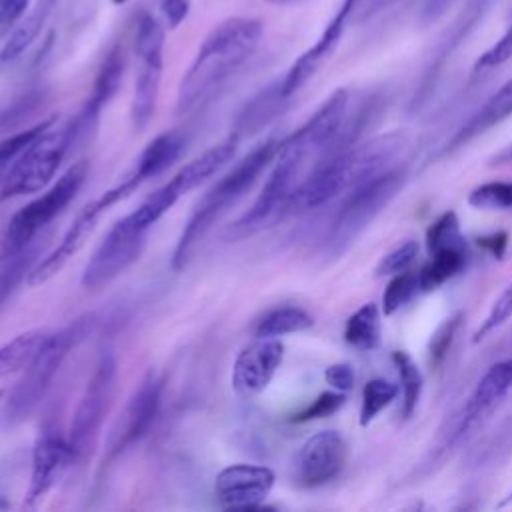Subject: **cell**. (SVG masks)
Instances as JSON below:
<instances>
[{"label": "cell", "mask_w": 512, "mask_h": 512, "mask_svg": "<svg viewBox=\"0 0 512 512\" xmlns=\"http://www.w3.org/2000/svg\"><path fill=\"white\" fill-rule=\"evenodd\" d=\"M264 34L258 18L232 16L216 24L202 40L176 92L180 116L204 108L222 86L252 58Z\"/></svg>", "instance_id": "cell-1"}, {"label": "cell", "mask_w": 512, "mask_h": 512, "mask_svg": "<svg viewBox=\"0 0 512 512\" xmlns=\"http://www.w3.org/2000/svg\"><path fill=\"white\" fill-rule=\"evenodd\" d=\"M278 148V138H268L260 142L202 194V198L194 204V210L188 216L174 246L170 260L174 272L186 270L206 234L256 184L262 172L274 162Z\"/></svg>", "instance_id": "cell-2"}, {"label": "cell", "mask_w": 512, "mask_h": 512, "mask_svg": "<svg viewBox=\"0 0 512 512\" xmlns=\"http://www.w3.org/2000/svg\"><path fill=\"white\" fill-rule=\"evenodd\" d=\"M94 326L92 316L76 318L74 322L46 334L40 348L34 352L30 362L22 368V376L10 388L4 406L2 422L6 426H16L24 422L46 398L56 374L60 372L68 354L90 334Z\"/></svg>", "instance_id": "cell-3"}, {"label": "cell", "mask_w": 512, "mask_h": 512, "mask_svg": "<svg viewBox=\"0 0 512 512\" xmlns=\"http://www.w3.org/2000/svg\"><path fill=\"white\" fill-rule=\"evenodd\" d=\"M76 140L74 120L58 124L54 118L10 164L0 184V202L44 190Z\"/></svg>", "instance_id": "cell-4"}, {"label": "cell", "mask_w": 512, "mask_h": 512, "mask_svg": "<svg viewBox=\"0 0 512 512\" xmlns=\"http://www.w3.org/2000/svg\"><path fill=\"white\" fill-rule=\"evenodd\" d=\"M88 172V160L74 162L52 186L44 188L40 196L30 200L12 216L0 240V260L34 244L38 232H42L76 198L88 178Z\"/></svg>", "instance_id": "cell-5"}, {"label": "cell", "mask_w": 512, "mask_h": 512, "mask_svg": "<svg viewBox=\"0 0 512 512\" xmlns=\"http://www.w3.org/2000/svg\"><path fill=\"white\" fill-rule=\"evenodd\" d=\"M118 382L116 356L106 350L100 354L72 414L68 428V442L74 452V462L82 464L94 452L102 424L110 412Z\"/></svg>", "instance_id": "cell-6"}, {"label": "cell", "mask_w": 512, "mask_h": 512, "mask_svg": "<svg viewBox=\"0 0 512 512\" xmlns=\"http://www.w3.org/2000/svg\"><path fill=\"white\" fill-rule=\"evenodd\" d=\"M142 184H144V178L136 170H132L118 184H114L112 188L104 190L98 198L88 202L78 212V216L74 218L70 228L64 232L60 244L52 252H48L38 264H34V268L30 270V274L26 278V284L28 286H38V284H44L50 278H54L70 262V258L76 256V252L86 244L88 236L94 232L100 218L112 206L126 200L128 196H132Z\"/></svg>", "instance_id": "cell-7"}, {"label": "cell", "mask_w": 512, "mask_h": 512, "mask_svg": "<svg viewBox=\"0 0 512 512\" xmlns=\"http://www.w3.org/2000/svg\"><path fill=\"white\" fill-rule=\"evenodd\" d=\"M404 170L394 168L376 178H370L348 190V198L338 210L330 228L326 248L330 254H340L354 238L388 206L404 184Z\"/></svg>", "instance_id": "cell-8"}, {"label": "cell", "mask_w": 512, "mask_h": 512, "mask_svg": "<svg viewBox=\"0 0 512 512\" xmlns=\"http://www.w3.org/2000/svg\"><path fill=\"white\" fill-rule=\"evenodd\" d=\"M134 54L138 68L134 78L130 120L136 132H144L156 112L164 68V28L158 18L148 12L138 16Z\"/></svg>", "instance_id": "cell-9"}, {"label": "cell", "mask_w": 512, "mask_h": 512, "mask_svg": "<svg viewBox=\"0 0 512 512\" xmlns=\"http://www.w3.org/2000/svg\"><path fill=\"white\" fill-rule=\"evenodd\" d=\"M164 380L158 372L148 370L140 384L132 390L122 412L114 420L104 442V466H110L130 448L146 438L160 410Z\"/></svg>", "instance_id": "cell-10"}, {"label": "cell", "mask_w": 512, "mask_h": 512, "mask_svg": "<svg viewBox=\"0 0 512 512\" xmlns=\"http://www.w3.org/2000/svg\"><path fill=\"white\" fill-rule=\"evenodd\" d=\"M146 236L148 230L140 228L130 214L116 220L86 262L80 278L82 286L86 290H98L114 282L140 258Z\"/></svg>", "instance_id": "cell-11"}, {"label": "cell", "mask_w": 512, "mask_h": 512, "mask_svg": "<svg viewBox=\"0 0 512 512\" xmlns=\"http://www.w3.org/2000/svg\"><path fill=\"white\" fill-rule=\"evenodd\" d=\"M346 442L336 430L310 436L292 458V480L300 488H318L342 472L346 464Z\"/></svg>", "instance_id": "cell-12"}, {"label": "cell", "mask_w": 512, "mask_h": 512, "mask_svg": "<svg viewBox=\"0 0 512 512\" xmlns=\"http://www.w3.org/2000/svg\"><path fill=\"white\" fill-rule=\"evenodd\" d=\"M276 474L262 464H230L216 474L214 498L226 510H254L274 488Z\"/></svg>", "instance_id": "cell-13"}, {"label": "cell", "mask_w": 512, "mask_h": 512, "mask_svg": "<svg viewBox=\"0 0 512 512\" xmlns=\"http://www.w3.org/2000/svg\"><path fill=\"white\" fill-rule=\"evenodd\" d=\"M72 464L76 462L68 438H62L56 432H42L32 448L30 482L24 496V506H38L54 490V486L62 480Z\"/></svg>", "instance_id": "cell-14"}, {"label": "cell", "mask_w": 512, "mask_h": 512, "mask_svg": "<svg viewBox=\"0 0 512 512\" xmlns=\"http://www.w3.org/2000/svg\"><path fill=\"white\" fill-rule=\"evenodd\" d=\"M362 2H366V0H342V4L338 6L334 16L322 30L320 38L304 54H300L296 58V62L288 68V72L280 80V90L286 98H292L320 70V66L332 56V52L336 50V46L342 40V34L348 26L350 16L360 8Z\"/></svg>", "instance_id": "cell-15"}, {"label": "cell", "mask_w": 512, "mask_h": 512, "mask_svg": "<svg viewBox=\"0 0 512 512\" xmlns=\"http://www.w3.org/2000/svg\"><path fill=\"white\" fill-rule=\"evenodd\" d=\"M284 360V344L278 338H256L234 360L232 388L240 398H254L268 388Z\"/></svg>", "instance_id": "cell-16"}, {"label": "cell", "mask_w": 512, "mask_h": 512, "mask_svg": "<svg viewBox=\"0 0 512 512\" xmlns=\"http://www.w3.org/2000/svg\"><path fill=\"white\" fill-rule=\"evenodd\" d=\"M124 70H126L124 46L122 44H114L108 50V54L104 56V60H102V64H100V68L96 72L90 98L86 100L84 108L72 118L74 126H76V138L78 140L82 136H88V132L96 130L102 110L108 106V102L116 96V92L122 86Z\"/></svg>", "instance_id": "cell-17"}, {"label": "cell", "mask_w": 512, "mask_h": 512, "mask_svg": "<svg viewBox=\"0 0 512 512\" xmlns=\"http://www.w3.org/2000/svg\"><path fill=\"white\" fill-rule=\"evenodd\" d=\"M512 390V356L500 360L488 368V372L480 378L474 392L470 394L462 416L458 434L472 428L480 418L490 414L494 406Z\"/></svg>", "instance_id": "cell-18"}, {"label": "cell", "mask_w": 512, "mask_h": 512, "mask_svg": "<svg viewBox=\"0 0 512 512\" xmlns=\"http://www.w3.org/2000/svg\"><path fill=\"white\" fill-rule=\"evenodd\" d=\"M60 0H36L34 6L28 10L26 16H22L4 46L0 48V66H8L16 62L24 52L36 42L40 36L44 24L48 22L52 10L56 8Z\"/></svg>", "instance_id": "cell-19"}, {"label": "cell", "mask_w": 512, "mask_h": 512, "mask_svg": "<svg viewBox=\"0 0 512 512\" xmlns=\"http://www.w3.org/2000/svg\"><path fill=\"white\" fill-rule=\"evenodd\" d=\"M288 100L290 98H286L280 90V82L260 90L250 102H246V106L238 114L234 124V136L240 140V136H246L264 128L272 118L282 114Z\"/></svg>", "instance_id": "cell-20"}, {"label": "cell", "mask_w": 512, "mask_h": 512, "mask_svg": "<svg viewBox=\"0 0 512 512\" xmlns=\"http://www.w3.org/2000/svg\"><path fill=\"white\" fill-rule=\"evenodd\" d=\"M512 116V78L502 84L488 100L486 104L468 120L466 126H462V130L454 136L452 140V148L464 144L466 140L490 130L492 126L500 124L502 120Z\"/></svg>", "instance_id": "cell-21"}, {"label": "cell", "mask_w": 512, "mask_h": 512, "mask_svg": "<svg viewBox=\"0 0 512 512\" xmlns=\"http://www.w3.org/2000/svg\"><path fill=\"white\" fill-rule=\"evenodd\" d=\"M182 150H184V138L180 132L176 130L162 132L156 138H152V142L146 144V148L142 150V154L134 164V170L144 180H152L164 170H168L178 160Z\"/></svg>", "instance_id": "cell-22"}, {"label": "cell", "mask_w": 512, "mask_h": 512, "mask_svg": "<svg viewBox=\"0 0 512 512\" xmlns=\"http://www.w3.org/2000/svg\"><path fill=\"white\" fill-rule=\"evenodd\" d=\"M466 264V248H442L436 252H430V260L422 266L418 272V284L420 292H430L446 284L450 278H454Z\"/></svg>", "instance_id": "cell-23"}, {"label": "cell", "mask_w": 512, "mask_h": 512, "mask_svg": "<svg viewBox=\"0 0 512 512\" xmlns=\"http://www.w3.org/2000/svg\"><path fill=\"white\" fill-rule=\"evenodd\" d=\"M314 318L298 306H278L268 310L254 326L256 338H280L312 328Z\"/></svg>", "instance_id": "cell-24"}, {"label": "cell", "mask_w": 512, "mask_h": 512, "mask_svg": "<svg viewBox=\"0 0 512 512\" xmlns=\"http://www.w3.org/2000/svg\"><path fill=\"white\" fill-rule=\"evenodd\" d=\"M344 340L356 350H374L380 342V310L374 302L360 306L344 326Z\"/></svg>", "instance_id": "cell-25"}, {"label": "cell", "mask_w": 512, "mask_h": 512, "mask_svg": "<svg viewBox=\"0 0 512 512\" xmlns=\"http://www.w3.org/2000/svg\"><path fill=\"white\" fill-rule=\"evenodd\" d=\"M46 330H28L0 346V378L22 370L46 338Z\"/></svg>", "instance_id": "cell-26"}, {"label": "cell", "mask_w": 512, "mask_h": 512, "mask_svg": "<svg viewBox=\"0 0 512 512\" xmlns=\"http://www.w3.org/2000/svg\"><path fill=\"white\" fill-rule=\"evenodd\" d=\"M392 360L398 368L400 386H402V416L410 418L414 414L416 406H418L422 386H424V378H422V372H420L418 364L410 358L408 352L396 350L392 354Z\"/></svg>", "instance_id": "cell-27"}, {"label": "cell", "mask_w": 512, "mask_h": 512, "mask_svg": "<svg viewBox=\"0 0 512 512\" xmlns=\"http://www.w3.org/2000/svg\"><path fill=\"white\" fill-rule=\"evenodd\" d=\"M34 256H36V248L26 246L24 250L2 258L0 262V308L4 306V302L10 298V294L18 288V284L28 278L30 270L34 268Z\"/></svg>", "instance_id": "cell-28"}, {"label": "cell", "mask_w": 512, "mask_h": 512, "mask_svg": "<svg viewBox=\"0 0 512 512\" xmlns=\"http://www.w3.org/2000/svg\"><path fill=\"white\" fill-rule=\"evenodd\" d=\"M398 396V386L384 380V378H374L366 382L362 390V406H360V426H368L376 420V416L388 408L394 398Z\"/></svg>", "instance_id": "cell-29"}, {"label": "cell", "mask_w": 512, "mask_h": 512, "mask_svg": "<svg viewBox=\"0 0 512 512\" xmlns=\"http://www.w3.org/2000/svg\"><path fill=\"white\" fill-rule=\"evenodd\" d=\"M42 102V92H26L20 98L6 104L4 108H0V138L22 130L18 126L26 124V120L42 108Z\"/></svg>", "instance_id": "cell-30"}, {"label": "cell", "mask_w": 512, "mask_h": 512, "mask_svg": "<svg viewBox=\"0 0 512 512\" xmlns=\"http://www.w3.org/2000/svg\"><path fill=\"white\" fill-rule=\"evenodd\" d=\"M420 292V284H418V274L412 272H400L394 274V278L390 280V284L384 290L382 296V310L386 316L394 314L398 308H402L404 304H408L416 294Z\"/></svg>", "instance_id": "cell-31"}, {"label": "cell", "mask_w": 512, "mask_h": 512, "mask_svg": "<svg viewBox=\"0 0 512 512\" xmlns=\"http://www.w3.org/2000/svg\"><path fill=\"white\" fill-rule=\"evenodd\" d=\"M52 120H54V116L42 120L40 124L22 128V130H18V132H14V134H10V136L0 138V184H2V180H4V176H6V172H8V168H10V164L14 162V158H16V156H18Z\"/></svg>", "instance_id": "cell-32"}, {"label": "cell", "mask_w": 512, "mask_h": 512, "mask_svg": "<svg viewBox=\"0 0 512 512\" xmlns=\"http://www.w3.org/2000/svg\"><path fill=\"white\" fill-rule=\"evenodd\" d=\"M428 252H436L442 248L464 246V238L460 234V222L452 210L444 212L426 232Z\"/></svg>", "instance_id": "cell-33"}, {"label": "cell", "mask_w": 512, "mask_h": 512, "mask_svg": "<svg viewBox=\"0 0 512 512\" xmlns=\"http://www.w3.org/2000/svg\"><path fill=\"white\" fill-rule=\"evenodd\" d=\"M468 204L478 210H508L512 208V184L510 182H486L476 186Z\"/></svg>", "instance_id": "cell-34"}, {"label": "cell", "mask_w": 512, "mask_h": 512, "mask_svg": "<svg viewBox=\"0 0 512 512\" xmlns=\"http://www.w3.org/2000/svg\"><path fill=\"white\" fill-rule=\"evenodd\" d=\"M512 318V284L506 286V290L492 302L486 318L480 322V326L474 332V342H482L488 334H492L496 328L506 324Z\"/></svg>", "instance_id": "cell-35"}, {"label": "cell", "mask_w": 512, "mask_h": 512, "mask_svg": "<svg viewBox=\"0 0 512 512\" xmlns=\"http://www.w3.org/2000/svg\"><path fill=\"white\" fill-rule=\"evenodd\" d=\"M418 254V244L414 240H406L392 248L388 254L382 256V260L376 266V276H394L410 268Z\"/></svg>", "instance_id": "cell-36"}, {"label": "cell", "mask_w": 512, "mask_h": 512, "mask_svg": "<svg viewBox=\"0 0 512 512\" xmlns=\"http://www.w3.org/2000/svg\"><path fill=\"white\" fill-rule=\"evenodd\" d=\"M346 402V394L336 390V392H322L312 404H308L302 412H298L292 420L294 422H310V420H318V418H326L330 414H334L336 410H340Z\"/></svg>", "instance_id": "cell-37"}, {"label": "cell", "mask_w": 512, "mask_h": 512, "mask_svg": "<svg viewBox=\"0 0 512 512\" xmlns=\"http://www.w3.org/2000/svg\"><path fill=\"white\" fill-rule=\"evenodd\" d=\"M512 58V22L508 24L506 32L500 36V40H496L474 64V72H486L492 70L500 64H504L506 60Z\"/></svg>", "instance_id": "cell-38"}, {"label": "cell", "mask_w": 512, "mask_h": 512, "mask_svg": "<svg viewBox=\"0 0 512 512\" xmlns=\"http://www.w3.org/2000/svg\"><path fill=\"white\" fill-rule=\"evenodd\" d=\"M354 368L346 362H336L324 370V380L340 392H348L354 386Z\"/></svg>", "instance_id": "cell-39"}, {"label": "cell", "mask_w": 512, "mask_h": 512, "mask_svg": "<svg viewBox=\"0 0 512 512\" xmlns=\"http://www.w3.org/2000/svg\"><path fill=\"white\" fill-rule=\"evenodd\" d=\"M192 0H158L160 12L168 24V28H178L190 12Z\"/></svg>", "instance_id": "cell-40"}, {"label": "cell", "mask_w": 512, "mask_h": 512, "mask_svg": "<svg viewBox=\"0 0 512 512\" xmlns=\"http://www.w3.org/2000/svg\"><path fill=\"white\" fill-rule=\"evenodd\" d=\"M28 2L30 0H0V34L22 18Z\"/></svg>", "instance_id": "cell-41"}, {"label": "cell", "mask_w": 512, "mask_h": 512, "mask_svg": "<svg viewBox=\"0 0 512 512\" xmlns=\"http://www.w3.org/2000/svg\"><path fill=\"white\" fill-rule=\"evenodd\" d=\"M272 4H292V2H298V0H268Z\"/></svg>", "instance_id": "cell-42"}, {"label": "cell", "mask_w": 512, "mask_h": 512, "mask_svg": "<svg viewBox=\"0 0 512 512\" xmlns=\"http://www.w3.org/2000/svg\"><path fill=\"white\" fill-rule=\"evenodd\" d=\"M508 502H512V490L506 494V498L502 500V504H508Z\"/></svg>", "instance_id": "cell-43"}, {"label": "cell", "mask_w": 512, "mask_h": 512, "mask_svg": "<svg viewBox=\"0 0 512 512\" xmlns=\"http://www.w3.org/2000/svg\"><path fill=\"white\" fill-rule=\"evenodd\" d=\"M112 2H114V4H124L126 0H112Z\"/></svg>", "instance_id": "cell-44"}, {"label": "cell", "mask_w": 512, "mask_h": 512, "mask_svg": "<svg viewBox=\"0 0 512 512\" xmlns=\"http://www.w3.org/2000/svg\"><path fill=\"white\" fill-rule=\"evenodd\" d=\"M2 396H4V392H2V390H0V398H2Z\"/></svg>", "instance_id": "cell-45"}]
</instances>
